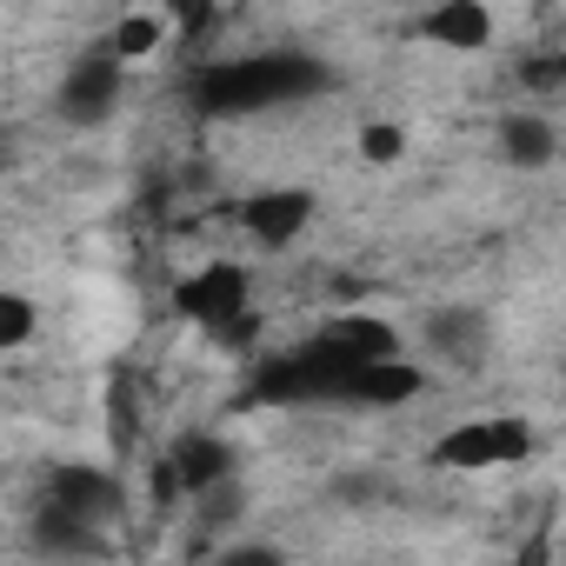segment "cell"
<instances>
[{
  "mask_svg": "<svg viewBox=\"0 0 566 566\" xmlns=\"http://www.w3.org/2000/svg\"><path fill=\"white\" fill-rule=\"evenodd\" d=\"M559 81H566V61H559Z\"/></svg>",
  "mask_w": 566,
  "mask_h": 566,
  "instance_id": "obj_20",
  "label": "cell"
},
{
  "mask_svg": "<svg viewBox=\"0 0 566 566\" xmlns=\"http://www.w3.org/2000/svg\"><path fill=\"white\" fill-rule=\"evenodd\" d=\"M120 87H127V67H120V61L107 54V41H101V48H87V54L67 61L54 107H61L67 127H107V114L120 107Z\"/></svg>",
  "mask_w": 566,
  "mask_h": 566,
  "instance_id": "obj_3",
  "label": "cell"
},
{
  "mask_svg": "<svg viewBox=\"0 0 566 566\" xmlns=\"http://www.w3.org/2000/svg\"><path fill=\"white\" fill-rule=\"evenodd\" d=\"M34 546H41V553H61V566H74V559H94V553H101V533H94L87 520L61 513V506H41V513H34Z\"/></svg>",
  "mask_w": 566,
  "mask_h": 566,
  "instance_id": "obj_12",
  "label": "cell"
},
{
  "mask_svg": "<svg viewBox=\"0 0 566 566\" xmlns=\"http://www.w3.org/2000/svg\"><path fill=\"white\" fill-rule=\"evenodd\" d=\"M420 387H427L420 367H407V360H374V367H354L334 400H347V407H407Z\"/></svg>",
  "mask_w": 566,
  "mask_h": 566,
  "instance_id": "obj_8",
  "label": "cell"
},
{
  "mask_svg": "<svg viewBox=\"0 0 566 566\" xmlns=\"http://www.w3.org/2000/svg\"><path fill=\"white\" fill-rule=\"evenodd\" d=\"M533 453V427L500 413V420H460L433 440V467L447 473H486V467H520Z\"/></svg>",
  "mask_w": 566,
  "mask_h": 566,
  "instance_id": "obj_2",
  "label": "cell"
},
{
  "mask_svg": "<svg viewBox=\"0 0 566 566\" xmlns=\"http://www.w3.org/2000/svg\"><path fill=\"white\" fill-rule=\"evenodd\" d=\"M240 506H247V493H240V480H227V486H213V493L200 500V526H207V533H227V526L240 520Z\"/></svg>",
  "mask_w": 566,
  "mask_h": 566,
  "instance_id": "obj_16",
  "label": "cell"
},
{
  "mask_svg": "<svg viewBox=\"0 0 566 566\" xmlns=\"http://www.w3.org/2000/svg\"><path fill=\"white\" fill-rule=\"evenodd\" d=\"M247 301H253V280H247V266H233V260H213V266H193L180 287H174V307L187 314V321H200V327H233V321H247Z\"/></svg>",
  "mask_w": 566,
  "mask_h": 566,
  "instance_id": "obj_4",
  "label": "cell"
},
{
  "mask_svg": "<svg viewBox=\"0 0 566 566\" xmlns=\"http://www.w3.org/2000/svg\"><path fill=\"white\" fill-rule=\"evenodd\" d=\"M420 41L433 48H453V54H480L493 41V14L480 8V0H447V8H433L420 21Z\"/></svg>",
  "mask_w": 566,
  "mask_h": 566,
  "instance_id": "obj_11",
  "label": "cell"
},
{
  "mask_svg": "<svg viewBox=\"0 0 566 566\" xmlns=\"http://www.w3.org/2000/svg\"><path fill=\"white\" fill-rule=\"evenodd\" d=\"M520 566H546V546H526V553H520Z\"/></svg>",
  "mask_w": 566,
  "mask_h": 566,
  "instance_id": "obj_19",
  "label": "cell"
},
{
  "mask_svg": "<svg viewBox=\"0 0 566 566\" xmlns=\"http://www.w3.org/2000/svg\"><path fill=\"white\" fill-rule=\"evenodd\" d=\"M240 220H247V233H253L260 247H287V240L307 233L314 193H307V187H266V193H253V200L240 207Z\"/></svg>",
  "mask_w": 566,
  "mask_h": 566,
  "instance_id": "obj_6",
  "label": "cell"
},
{
  "mask_svg": "<svg viewBox=\"0 0 566 566\" xmlns=\"http://www.w3.org/2000/svg\"><path fill=\"white\" fill-rule=\"evenodd\" d=\"M220 566H287V553L266 546V539H233V546L220 553Z\"/></svg>",
  "mask_w": 566,
  "mask_h": 566,
  "instance_id": "obj_18",
  "label": "cell"
},
{
  "mask_svg": "<svg viewBox=\"0 0 566 566\" xmlns=\"http://www.w3.org/2000/svg\"><path fill=\"white\" fill-rule=\"evenodd\" d=\"M427 340H433L447 360H480V354H486V314H473V307H447V314L427 321Z\"/></svg>",
  "mask_w": 566,
  "mask_h": 566,
  "instance_id": "obj_13",
  "label": "cell"
},
{
  "mask_svg": "<svg viewBox=\"0 0 566 566\" xmlns=\"http://www.w3.org/2000/svg\"><path fill=\"white\" fill-rule=\"evenodd\" d=\"M327 87V67L307 54H240L200 74L207 114H260V107H294Z\"/></svg>",
  "mask_w": 566,
  "mask_h": 566,
  "instance_id": "obj_1",
  "label": "cell"
},
{
  "mask_svg": "<svg viewBox=\"0 0 566 566\" xmlns=\"http://www.w3.org/2000/svg\"><path fill=\"white\" fill-rule=\"evenodd\" d=\"M74 566H94V559H74Z\"/></svg>",
  "mask_w": 566,
  "mask_h": 566,
  "instance_id": "obj_21",
  "label": "cell"
},
{
  "mask_svg": "<svg viewBox=\"0 0 566 566\" xmlns=\"http://www.w3.org/2000/svg\"><path fill=\"white\" fill-rule=\"evenodd\" d=\"M360 154H367L374 167H394V160L407 154V134H400V127H387V120H374V127L360 134Z\"/></svg>",
  "mask_w": 566,
  "mask_h": 566,
  "instance_id": "obj_17",
  "label": "cell"
},
{
  "mask_svg": "<svg viewBox=\"0 0 566 566\" xmlns=\"http://www.w3.org/2000/svg\"><path fill=\"white\" fill-rule=\"evenodd\" d=\"M160 41H167V14H147V8H134V14H120V21H114V34H107V54H114L120 67H134V61L160 54Z\"/></svg>",
  "mask_w": 566,
  "mask_h": 566,
  "instance_id": "obj_14",
  "label": "cell"
},
{
  "mask_svg": "<svg viewBox=\"0 0 566 566\" xmlns=\"http://www.w3.org/2000/svg\"><path fill=\"white\" fill-rule=\"evenodd\" d=\"M174 473H180V486L193 493V500H207L213 486H227L233 480V447L220 440V433H187V440H174Z\"/></svg>",
  "mask_w": 566,
  "mask_h": 566,
  "instance_id": "obj_9",
  "label": "cell"
},
{
  "mask_svg": "<svg viewBox=\"0 0 566 566\" xmlns=\"http://www.w3.org/2000/svg\"><path fill=\"white\" fill-rule=\"evenodd\" d=\"M500 160H506V167H526V174L553 167V160H559V134H553V120L533 114V107H513V114L500 120Z\"/></svg>",
  "mask_w": 566,
  "mask_h": 566,
  "instance_id": "obj_10",
  "label": "cell"
},
{
  "mask_svg": "<svg viewBox=\"0 0 566 566\" xmlns=\"http://www.w3.org/2000/svg\"><path fill=\"white\" fill-rule=\"evenodd\" d=\"M340 367H374V360H400V334L387 327V321H374V314H340V321H327L321 334H314Z\"/></svg>",
  "mask_w": 566,
  "mask_h": 566,
  "instance_id": "obj_7",
  "label": "cell"
},
{
  "mask_svg": "<svg viewBox=\"0 0 566 566\" xmlns=\"http://www.w3.org/2000/svg\"><path fill=\"white\" fill-rule=\"evenodd\" d=\"M34 327H41V307H34L28 294H14V287H8V294H0V347H8V354H14V347H28V340H34Z\"/></svg>",
  "mask_w": 566,
  "mask_h": 566,
  "instance_id": "obj_15",
  "label": "cell"
},
{
  "mask_svg": "<svg viewBox=\"0 0 566 566\" xmlns=\"http://www.w3.org/2000/svg\"><path fill=\"white\" fill-rule=\"evenodd\" d=\"M48 506L74 513V520H87L101 533V526L120 520V480L101 473V467H54L48 473Z\"/></svg>",
  "mask_w": 566,
  "mask_h": 566,
  "instance_id": "obj_5",
  "label": "cell"
}]
</instances>
